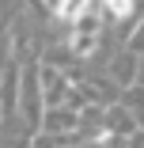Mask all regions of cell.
<instances>
[{"label":"cell","mask_w":144,"mask_h":148,"mask_svg":"<svg viewBox=\"0 0 144 148\" xmlns=\"http://www.w3.org/2000/svg\"><path fill=\"white\" fill-rule=\"evenodd\" d=\"M106 8L118 15V19H125V15L133 12V0H106Z\"/></svg>","instance_id":"cell-2"},{"label":"cell","mask_w":144,"mask_h":148,"mask_svg":"<svg viewBox=\"0 0 144 148\" xmlns=\"http://www.w3.org/2000/svg\"><path fill=\"white\" fill-rule=\"evenodd\" d=\"M87 4H91V0H61L57 12H61V19H80L83 12H87Z\"/></svg>","instance_id":"cell-1"}]
</instances>
